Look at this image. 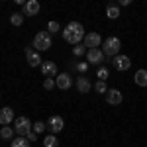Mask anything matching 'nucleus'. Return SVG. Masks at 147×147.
I'll list each match as a JSON object with an SVG mask.
<instances>
[{
	"mask_svg": "<svg viewBox=\"0 0 147 147\" xmlns=\"http://www.w3.org/2000/svg\"><path fill=\"white\" fill-rule=\"evenodd\" d=\"M84 28L80 22H69L63 30V39L67 43H73V45H79L80 41L84 39Z\"/></svg>",
	"mask_w": 147,
	"mask_h": 147,
	"instance_id": "obj_1",
	"label": "nucleus"
},
{
	"mask_svg": "<svg viewBox=\"0 0 147 147\" xmlns=\"http://www.w3.org/2000/svg\"><path fill=\"white\" fill-rule=\"evenodd\" d=\"M120 49H122V41L118 37H106L102 41V53H104V57H112L114 59L120 53Z\"/></svg>",
	"mask_w": 147,
	"mask_h": 147,
	"instance_id": "obj_2",
	"label": "nucleus"
},
{
	"mask_svg": "<svg viewBox=\"0 0 147 147\" xmlns=\"http://www.w3.org/2000/svg\"><path fill=\"white\" fill-rule=\"evenodd\" d=\"M34 47L37 53L51 49V34L49 32H37V35L34 37Z\"/></svg>",
	"mask_w": 147,
	"mask_h": 147,
	"instance_id": "obj_3",
	"label": "nucleus"
},
{
	"mask_svg": "<svg viewBox=\"0 0 147 147\" xmlns=\"http://www.w3.org/2000/svg\"><path fill=\"white\" fill-rule=\"evenodd\" d=\"M34 124L26 118V116H20L14 120V134H18V137H26L30 131H32Z\"/></svg>",
	"mask_w": 147,
	"mask_h": 147,
	"instance_id": "obj_4",
	"label": "nucleus"
},
{
	"mask_svg": "<svg viewBox=\"0 0 147 147\" xmlns=\"http://www.w3.org/2000/svg\"><path fill=\"white\" fill-rule=\"evenodd\" d=\"M24 53H26V59H28V65H30V67H41V65H43L41 55L34 49V45L26 47V49H24Z\"/></svg>",
	"mask_w": 147,
	"mask_h": 147,
	"instance_id": "obj_5",
	"label": "nucleus"
},
{
	"mask_svg": "<svg viewBox=\"0 0 147 147\" xmlns=\"http://www.w3.org/2000/svg\"><path fill=\"white\" fill-rule=\"evenodd\" d=\"M47 129H49V134H59V131H63V127H65V122H63V118L61 116H51L49 120L45 122Z\"/></svg>",
	"mask_w": 147,
	"mask_h": 147,
	"instance_id": "obj_6",
	"label": "nucleus"
},
{
	"mask_svg": "<svg viewBox=\"0 0 147 147\" xmlns=\"http://www.w3.org/2000/svg\"><path fill=\"white\" fill-rule=\"evenodd\" d=\"M112 65L116 71H120V73H124V71H127V69L131 67V59L127 55H116L112 59Z\"/></svg>",
	"mask_w": 147,
	"mask_h": 147,
	"instance_id": "obj_7",
	"label": "nucleus"
},
{
	"mask_svg": "<svg viewBox=\"0 0 147 147\" xmlns=\"http://www.w3.org/2000/svg\"><path fill=\"white\" fill-rule=\"evenodd\" d=\"M55 86L61 88V90H69V88L73 86V77H71L69 73H59L57 79H55Z\"/></svg>",
	"mask_w": 147,
	"mask_h": 147,
	"instance_id": "obj_8",
	"label": "nucleus"
},
{
	"mask_svg": "<svg viewBox=\"0 0 147 147\" xmlns=\"http://www.w3.org/2000/svg\"><path fill=\"white\" fill-rule=\"evenodd\" d=\"M86 61H88V65H98L100 67V63L104 61V53H102V49H88L86 51Z\"/></svg>",
	"mask_w": 147,
	"mask_h": 147,
	"instance_id": "obj_9",
	"label": "nucleus"
},
{
	"mask_svg": "<svg viewBox=\"0 0 147 147\" xmlns=\"http://www.w3.org/2000/svg\"><path fill=\"white\" fill-rule=\"evenodd\" d=\"M100 41H102V37L96 32H90V34L84 35V47H88V49H98L100 47Z\"/></svg>",
	"mask_w": 147,
	"mask_h": 147,
	"instance_id": "obj_10",
	"label": "nucleus"
},
{
	"mask_svg": "<svg viewBox=\"0 0 147 147\" xmlns=\"http://www.w3.org/2000/svg\"><path fill=\"white\" fill-rule=\"evenodd\" d=\"M41 73H43L45 79H57V75H59L57 65L53 63V61H45V63L41 65Z\"/></svg>",
	"mask_w": 147,
	"mask_h": 147,
	"instance_id": "obj_11",
	"label": "nucleus"
},
{
	"mask_svg": "<svg viewBox=\"0 0 147 147\" xmlns=\"http://www.w3.org/2000/svg\"><path fill=\"white\" fill-rule=\"evenodd\" d=\"M16 118H14V110L10 106H4L0 108V125H10Z\"/></svg>",
	"mask_w": 147,
	"mask_h": 147,
	"instance_id": "obj_12",
	"label": "nucleus"
},
{
	"mask_svg": "<svg viewBox=\"0 0 147 147\" xmlns=\"http://www.w3.org/2000/svg\"><path fill=\"white\" fill-rule=\"evenodd\" d=\"M122 100H124V96H122V92L118 88H108V92H106V102L108 104L118 106V104H122Z\"/></svg>",
	"mask_w": 147,
	"mask_h": 147,
	"instance_id": "obj_13",
	"label": "nucleus"
},
{
	"mask_svg": "<svg viewBox=\"0 0 147 147\" xmlns=\"http://www.w3.org/2000/svg\"><path fill=\"white\" fill-rule=\"evenodd\" d=\"M39 10H41V6H39L37 0H28V2H24V16H37Z\"/></svg>",
	"mask_w": 147,
	"mask_h": 147,
	"instance_id": "obj_14",
	"label": "nucleus"
},
{
	"mask_svg": "<svg viewBox=\"0 0 147 147\" xmlns=\"http://www.w3.org/2000/svg\"><path fill=\"white\" fill-rule=\"evenodd\" d=\"M90 88H92L90 80L86 79V77H84V75H82V77H79V79H77V90H79L80 94H86V92H90Z\"/></svg>",
	"mask_w": 147,
	"mask_h": 147,
	"instance_id": "obj_15",
	"label": "nucleus"
},
{
	"mask_svg": "<svg viewBox=\"0 0 147 147\" xmlns=\"http://www.w3.org/2000/svg\"><path fill=\"white\" fill-rule=\"evenodd\" d=\"M134 80H136L137 86H147V71L145 69H139L136 73V77H134Z\"/></svg>",
	"mask_w": 147,
	"mask_h": 147,
	"instance_id": "obj_16",
	"label": "nucleus"
},
{
	"mask_svg": "<svg viewBox=\"0 0 147 147\" xmlns=\"http://www.w3.org/2000/svg\"><path fill=\"white\" fill-rule=\"evenodd\" d=\"M106 16H108L110 20H118V18H120V8H118V4H108V6H106Z\"/></svg>",
	"mask_w": 147,
	"mask_h": 147,
	"instance_id": "obj_17",
	"label": "nucleus"
},
{
	"mask_svg": "<svg viewBox=\"0 0 147 147\" xmlns=\"http://www.w3.org/2000/svg\"><path fill=\"white\" fill-rule=\"evenodd\" d=\"M0 137L6 139V141H10L12 137H14V127H10V125H2V129H0Z\"/></svg>",
	"mask_w": 147,
	"mask_h": 147,
	"instance_id": "obj_18",
	"label": "nucleus"
},
{
	"mask_svg": "<svg viewBox=\"0 0 147 147\" xmlns=\"http://www.w3.org/2000/svg\"><path fill=\"white\" fill-rule=\"evenodd\" d=\"M10 147H32V145H30V141L26 137H16V139H12Z\"/></svg>",
	"mask_w": 147,
	"mask_h": 147,
	"instance_id": "obj_19",
	"label": "nucleus"
},
{
	"mask_svg": "<svg viewBox=\"0 0 147 147\" xmlns=\"http://www.w3.org/2000/svg\"><path fill=\"white\" fill-rule=\"evenodd\" d=\"M43 145L45 147H59V139H57L53 134H49V136L43 139Z\"/></svg>",
	"mask_w": 147,
	"mask_h": 147,
	"instance_id": "obj_20",
	"label": "nucleus"
},
{
	"mask_svg": "<svg viewBox=\"0 0 147 147\" xmlns=\"http://www.w3.org/2000/svg\"><path fill=\"white\" fill-rule=\"evenodd\" d=\"M108 75H110L108 67L100 65V67H98V71H96V77H98V80H106V79H108Z\"/></svg>",
	"mask_w": 147,
	"mask_h": 147,
	"instance_id": "obj_21",
	"label": "nucleus"
},
{
	"mask_svg": "<svg viewBox=\"0 0 147 147\" xmlns=\"http://www.w3.org/2000/svg\"><path fill=\"white\" fill-rule=\"evenodd\" d=\"M10 22H12V26H22V22H24V16L20 14V12H14L10 16Z\"/></svg>",
	"mask_w": 147,
	"mask_h": 147,
	"instance_id": "obj_22",
	"label": "nucleus"
},
{
	"mask_svg": "<svg viewBox=\"0 0 147 147\" xmlns=\"http://www.w3.org/2000/svg\"><path fill=\"white\" fill-rule=\"evenodd\" d=\"M94 90L98 92V94H106V92H108V86H106V80H98V82L94 84Z\"/></svg>",
	"mask_w": 147,
	"mask_h": 147,
	"instance_id": "obj_23",
	"label": "nucleus"
},
{
	"mask_svg": "<svg viewBox=\"0 0 147 147\" xmlns=\"http://www.w3.org/2000/svg\"><path fill=\"white\" fill-rule=\"evenodd\" d=\"M45 129H47L45 122H35V124H34V127H32V131H34V134H43Z\"/></svg>",
	"mask_w": 147,
	"mask_h": 147,
	"instance_id": "obj_24",
	"label": "nucleus"
},
{
	"mask_svg": "<svg viewBox=\"0 0 147 147\" xmlns=\"http://www.w3.org/2000/svg\"><path fill=\"white\" fill-rule=\"evenodd\" d=\"M73 55H75V57H82V55H84V45H82V43L75 45V47H73Z\"/></svg>",
	"mask_w": 147,
	"mask_h": 147,
	"instance_id": "obj_25",
	"label": "nucleus"
},
{
	"mask_svg": "<svg viewBox=\"0 0 147 147\" xmlns=\"http://www.w3.org/2000/svg\"><path fill=\"white\" fill-rule=\"evenodd\" d=\"M59 30H61V28H59V24H57V22H49V24H47V32H49V34L55 35Z\"/></svg>",
	"mask_w": 147,
	"mask_h": 147,
	"instance_id": "obj_26",
	"label": "nucleus"
},
{
	"mask_svg": "<svg viewBox=\"0 0 147 147\" xmlns=\"http://www.w3.org/2000/svg\"><path fill=\"white\" fill-rule=\"evenodd\" d=\"M88 67H90L88 63H77V65H75V69H77L79 73H84V75H86V71H88Z\"/></svg>",
	"mask_w": 147,
	"mask_h": 147,
	"instance_id": "obj_27",
	"label": "nucleus"
},
{
	"mask_svg": "<svg viewBox=\"0 0 147 147\" xmlns=\"http://www.w3.org/2000/svg\"><path fill=\"white\" fill-rule=\"evenodd\" d=\"M53 86H55V80L53 79H45L43 80V88H45V90H53Z\"/></svg>",
	"mask_w": 147,
	"mask_h": 147,
	"instance_id": "obj_28",
	"label": "nucleus"
},
{
	"mask_svg": "<svg viewBox=\"0 0 147 147\" xmlns=\"http://www.w3.org/2000/svg\"><path fill=\"white\" fill-rule=\"evenodd\" d=\"M26 139H28V141L32 143V141H35V139H37V134H34V131H30V134L26 136Z\"/></svg>",
	"mask_w": 147,
	"mask_h": 147,
	"instance_id": "obj_29",
	"label": "nucleus"
}]
</instances>
